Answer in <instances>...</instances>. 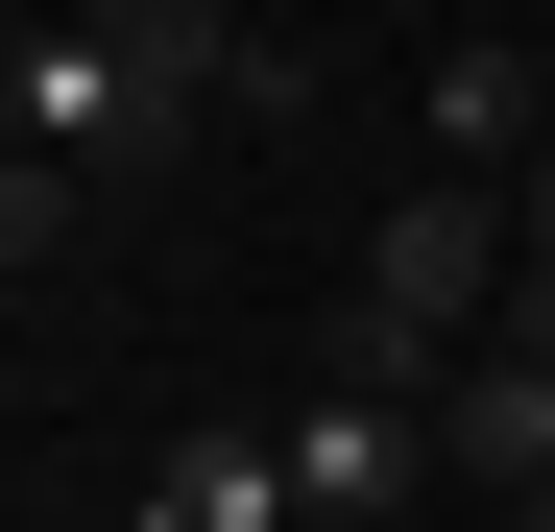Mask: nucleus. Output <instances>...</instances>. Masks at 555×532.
<instances>
[{
  "instance_id": "nucleus-1",
  "label": "nucleus",
  "mask_w": 555,
  "mask_h": 532,
  "mask_svg": "<svg viewBox=\"0 0 555 532\" xmlns=\"http://www.w3.org/2000/svg\"><path fill=\"white\" fill-rule=\"evenodd\" d=\"M507 266H531V218H507V169H435V194H387V242H362V315L459 364V339L507 315Z\"/></svg>"
},
{
  "instance_id": "nucleus-2",
  "label": "nucleus",
  "mask_w": 555,
  "mask_h": 532,
  "mask_svg": "<svg viewBox=\"0 0 555 532\" xmlns=\"http://www.w3.org/2000/svg\"><path fill=\"white\" fill-rule=\"evenodd\" d=\"M0 122H25V145H73V169H169V145H194V122H169V98H145L98 25H73V0L0 49Z\"/></svg>"
},
{
  "instance_id": "nucleus-3",
  "label": "nucleus",
  "mask_w": 555,
  "mask_h": 532,
  "mask_svg": "<svg viewBox=\"0 0 555 532\" xmlns=\"http://www.w3.org/2000/svg\"><path fill=\"white\" fill-rule=\"evenodd\" d=\"M73 25H98L145 98H169V122H242V49H266V0H73Z\"/></svg>"
},
{
  "instance_id": "nucleus-4",
  "label": "nucleus",
  "mask_w": 555,
  "mask_h": 532,
  "mask_svg": "<svg viewBox=\"0 0 555 532\" xmlns=\"http://www.w3.org/2000/svg\"><path fill=\"white\" fill-rule=\"evenodd\" d=\"M411 122H435V169H531V145H555V98H531V25H459V49L411 73Z\"/></svg>"
},
{
  "instance_id": "nucleus-5",
  "label": "nucleus",
  "mask_w": 555,
  "mask_h": 532,
  "mask_svg": "<svg viewBox=\"0 0 555 532\" xmlns=\"http://www.w3.org/2000/svg\"><path fill=\"white\" fill-rule=\"evenodd\" d=\"M169 532H291V435H169Z\"/></svg>"
},
{
  "instance_id": "nucleus-6",
  "label": "nucleus",
  "mask_w": 555,
  "mask_h": 532,
  "mask_svg": "<svg viewBox=\"0 0 555 532\" xmlns=\"http://www.w3.org/2000/svg\"><path fill=\"white\" fill-rule=\"evenodd\" d=\"M73 242H98V169L0 122V291H25V266H73Z\"/></svg>"
},
{
  "instance_id": "nucleus-7",
  "label": "nucleus",
  "mask_w": 555,
  "mask_h": 532,
  "mask_svg": "<svg viewBox=\"0 0 555 532\" xmlns=\"http://www.w3.org/2000/svg\"><path fill=\"white\" fill-rule=\"evenodd\" d=\"M507 218H531V242H555V145H531V169H507Z\"/></svg>"
},
{
  "instance_id": "nucleus-8",
  "label": "nucleus",
  "mask_w": 555,
  "mask_h": 532,
  "mask_svg": "<svg viewBox=\"0 0 555 532\" xmlns=\"http://www.w3.org/2000/svg\"><path fill=\"white\" fill-rule=\"evenodd\" d=\"M507 532H555V484H507Z\"/></svg>"
},
{
  "instance_id": "nucleus-9",
  "label": "nucleus",
  "mask_w": 555,
  "mask_h": 532,
  "mask_svg": "<svg viewBox=\"0 0 555 532\" xmlns=\"http://www.w3.org/2000/svg\"><path fill=\"white\" fill-rule=\"evenodd\" d=\"M483 25H531V0H483Z\"/></svg>"
},
{
  "instance_id": "nucleus-10",
  "label": "nucleus",
  "mask_w": 555,
  "mask_h": 532,
  "mask_svg": "<svg viewBox=\"0 0 555 532\" xmlns=\"http://www.w3.org/2000/svg\"><path fill=\"white\" fill-rule=\"evenodd\" d=\"M121 532H169V508H121Z\"/></svg>"
},
{
  "instance_id": "nucleus-11",
  "label": "nucleus",
  "mask_w": 555,
  "mask_h": 532,
  "mask_svg": "<svg viewBox=\"0 0 555 532\" xmlns=\"http://www.w3.org/2000/svg\"><path fill=\"white\" fill-rule=\"evenodd\" d=\"M291 532H338V508H291Z\"/></svg>"
},
{
  "instance_id": "nucleus-12",
  "label": "nucleus",
  "mask_w": 555,
  "mask_h": 532,
  "mask_svg": "<svg viewBox=\"0 0 555 532\" xmlns=\"http://www.w3.org/2000/svg\"><path fill=\"white\" fill-rule=\"evenodd\" d=\"M0 49H25V25H0Z\"/></svg>"
}]
</instances>
